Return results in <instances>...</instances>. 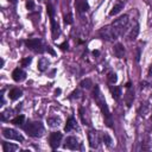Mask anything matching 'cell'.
Wrapping results in <instances>:
<instances>
[{
	"instance_id": "cell-1",
	"label": "cell",
	"mask_w": 152,
	"mask_h": 152,
	"mask_svg": "<svg viewBox=\"0 0 152 152\" xmlns=\"http://www.w3.org/2000/svg\"><path fill=\"white\" fill-rule=\"evenodd\" d=\"M93 97H94V100L96 101V103L99 104L101 112L103 113V115H104V118H106L107 126H108V127H112V119H110L109 109H108V106H107V103H106L104 97H103L102 94L100 93V88H99V86H95V87H94V90H93Z\"/></svg>"
},
{
	"instance_id": "cell-2",
	"label": "cell",
	"mask_w": 152,
	"mask_h": 152,
	"mask_svg": "<svg viewBox=\"0 0 152 152\" xmlns=\"http://www.w3.org/2000/svg\"><path fill=\"white\" fill-rule=\"evenodd\" d=\"M25 131L30 137H40L44 133V127L42 122L34 121V122H28L27 126L25 127Z\"/></svg>"
},
{
	"instance_id": "cell-3",
	"label": "cell",
	"mask_w": 152,
	"mask_h": 152,
	"mask_svg": "<svg viewBox=\"0 0 152 152\" xmlns=\"http://www.w3.org/2000/svg\"><path fill=\"white\" fill-rule=\"evenodd\" d=\"M127 25H128V15L127 14H124V15H121L120 18H118V19H115L113 21L112 28L116 33V36H120L124 32V30L126 28Z\"/></svg>"
},
{
	"instance_id": "cell-4",
	"label": "cell",
	"mask_w": 152,
	"mask_h": 152,
	"mask_svg": "<svg viewBox=\"0 0 152 152\" xmlns=\"http://www.w3.org/2000/svg\"><path fill=\"white\" fill-rule=\"evenodd\" d=\"M25 44H26V46H27L28 49H31V50H33V51H36V52H43V51H44V49H43V43H42V40H40L39 38H31V39H27V40L25 42Z\"/></svg>"
},
{
	"instance_id": "cell-5",
	"label": "cell",
	"mask_w": 152,
	"mask_h": 152,
	"mask_svg": "<svg viewBox=\"0 0 152 152\" xmlns=\"http://www.w3.org/2000/svg\"><path fill=\"white\" fill-rule=\"evenodd\" d=\"M2 135L7 139H12V140H17V141H23L24 140V137L18 133L15 129H12V128H4L2 129Z\"/></svg>"
},
{
	"instance_id": "cell-6",
	"label": "cell",
	"mask_w": 152,
	"mask_h": 152,
	"mask_svg": "<svg viewBox=\"0 0 152 152\" xmlns=\"http://www.w3.org/2000/svg\"><path fill=\"white\" fill-rule=\"evenodd\" d=\"M100 36L103 39H106V40H113V39H116L118 38V36L113 31L112 26H104V27H102L100 30Z\"/></svg>"
},
{
	"instance_id": "cell-7",
	"label": "cell",
	"mask_w": 152,
	"mask_h": 152,
	"mask_svg": "<svg viewBox=\"0 0 152 152\" xmlns=\"http://www.w3.org/2000/svg\"><path fill=\"white\" fill-rule=\"evenodd\" d=\"M61 140H62V133L61 132H53L50 134L49 142H50V146L52 148H57L61 144Z\"/></svg>"
},
{
	"instance_id": "cell-8",
	"label": "cell",
	"mask_w": 152,
	"mask_h": 152,
	"mask_svg": "<svg viewBox=\"0 0 152 152\" xmlns=\"http://www.w3.org/2000/svg\"><path fill=\"white\" fill-rule=\"evenodd\" d=\"M63 147L69 148V150H77L80 147V142L75 137H68L65 139V142H64Z\"/></svg>"
},
{
	"instance_id": "cell-9",
	"label": "cell",
	"mask_w": 152,
	"mask_h": 152,
	"mask_svg": "<svg viewBox=\"0 0 152 152\" xmlns=\"http://www.w3.org/2000/svg\"><path fill=\"white\" fill-rule=\"evenodd\" d=\"M88 141H89V145L91 148H96L97 145H99V135H97V132L94 131V129H90L88 132Z\"/></svg>"
},
{
	"instance_id": "cell-10",
	"label": "cell",
	"mask_w": 152,
	"mask_h": 152,
	"mask_svg": "<svg viewBox=\"0 0 152 152\" xmlns=\"http://www.w3.org/2000/svg\"><path fill=\"white\" fill-rule=\"evenodd\" d=\"M12 78H13L15 82H21V81H24V80L26 78V72H25L23 69L17 68V69H14L13 72H12Z\"/></svg>"
},
{
	"instance_id": "cell-11",
	"label": "cell",
	"mask_w": 152,
	"mask_h": 152,
	"mask_svg": "<svg viewBox=\"0 0 152 152\" xmlns=\"http://www.w3.org/2000/svg\"><path fill=\"white\" fill-rule=\"evenodd\" d=\"M124 6H125V2L122 1V0H119V1H116V4L113 6V8H112V11L109 12V15H115V14H118L122 8H124Z\"/></svg>"
},
{
	"instance_id": "cell-12",
	"label": "cell",
	"mask_w": 152,
	"mask_h": 152,
	"mask_svg": "<svg viewBox=\"0 0 152 152\" xmlns=\"http://www.w3.org/2000/svg\"><path fill=\"white\" fill-rule=\"evenodd\" d=\"M114 53H115V56L118 58H122L125 56V48H124V45L120 44V43H118L114 46Z\"/></svg>"
},
{
	"instance_id": "cell-13",
	"label": "cell",
	"mask_w": 152,
	"mask_h": 152,
	"mask_svg": "<svg viewBox=\"0 0 152 152\" xmlns=\"http://www.w3.org/2000/svg\"><path fill=\"white\" fill-rule=\"evenodd\" d=\"M21 95H23V91H21L19 88H13V89H11L10 93H8V97H10L11 100H18Z\"/></svg>"
},
{
	"instance_id": "cell-14",
	"label": "cell",
	"mask_w": 152,
	"mask_h": 152,
	"mask_svg": "<svg viewBox=\"0 0 152 152\" xmlns=\"http://www.w3.org/2000/svg\"><path fill=\"white\" fill-rule=\"evenodd\" d=\"M49 64H50L49 59L45 58V57H42V58L38 61V70H39V71H45V70L48 69Z\"/></svg>"
},
{
	"instance_id": "cell-15",
	"label": "cell",
	"mask_w": 152,
	"mask_h": 152,
	"mask_svg": "<svg viewBox=\"0 0 152 152\" xmlns=\"http://www.w3.org/2000/svg\"><path fill=\"white\" fill-rule=\"evenodd\" d=\"M76 7H77V10H78L80 12H87V11L89 10V5H88L87 1H84V0H77Z\"/></svg>"
},
{
	"instance_id": "cell-16",
	"label": "cell",
	"mask_w": 152,
	"mask_h": 152,
	"mask_svg": "<svg viewBox=\"0 0 152 152\" xmlns=\"http://www.w3.org/2000/svg\"><path fill=\"white\" fill-rule=\"evenodd\" d=\"M138 34H139V25L135 24V25L132 27V30L129 31V33H128V39H129V40H134V39L138 37Z\"/></svg>"
},
{
	"instance_id": "cell-17",
	"label": "cell",
	"mask_w": 152,
	"mask_h": 152,
	"mask_svg": "<svg viewBox=\"0 0 152 152\" xmlns=\"http://www.w3.org/2000/svg\"><path fill=\"white\" fill-rule=\"evenodd\" d=\"M109 89H110V93H112L113 99L118 101V100L121 97V89H120V87H115V86L113 87V86H112Z\"/></svg>"
},
{
	"instance_id": "cell-18",
	"label": "cell",
	"mask_w": 152,
	"mask_h": 152,
	"mask_svg": "<svg viewBox=\"0 0 152 152\" xmlns=\"http://www.w3.org/2000/svg\"><path fill=\"white\" fill-rule=\"evenodd\" d=\"M19 147L17 146V145H14V144H11V142H4L2 144V150H4V152H14V151H17Z\"/></svg>"
},
{
	"instance_id": "cell-19",
	"label": "cell",
	"mask_w": 152,
	"mask_h": 152,
	"mask_svg": "<svg viewBox=\"0 0 152 152\" xmlns=\"http://www.w3.org/2000/svg\"><path fill=\"white\" fill-rule=\"evenodd\" d=\"M75 126H76L75 119H74V118H69L68 121H66V125L64 126V131H65V132H70L72 128H75Z\"/></svg>"
},
{
	"instance_id": "cell-20",
	"label": "cell",
	"mask_w": 152,
	"mask_h": 152,
	"mask_svg": "<svg viewBox=\"0 0 152 152\" xmlns=\"http://www.w3.org/2000/svg\"><path fill=\"white\" fill-rule=\"evenodd\" d=\"M51 27H52V36L56 37L59 34V26L58 24L56 23V20L53 18H51Z\"/></svg>"
},
{
	"instance_id": "cell-21",
	"label": "cell",
	"mask_w": 152,
	"mask_h": 152,
	"mask_svg": "<svg viewBox=\"0 0 152 152\" xmlns=\"http://www.w3.org/2000/svg\"><path fill=\"white\" fill-rule=\"evenodd\" d=\"M48 124H49V126H51V127H57V126H59L61 120H59V118H57V116H51V118L48 119Z\"/></svg>"
},
{
	"instance_id": "cell-22",
	"label": "cell",
	"mask_w": 152,
	"mask_h": 152,
	"mask_svg": "<svg viewBox=\"0 0 152 152\" xmlns=\"http://www.w3.org/2000/svg\"><path fill=\"white\" fill-rule=\"evenodd\" d=\"M24 120H25L24 115H18L17 118H14V119L12 120V124H14V125H17V126H21V125L24 124Z\"/></svg>"
},
{
	"instance_id": "cell-23",
	"label": "cell",
	"mask_w": 152,
	"mask_h": 152,
	"mask_svg": "<svg viewBox=\"0 0 152 152\" xmlns=\"http://www.w3.org/2000/svg\"><path fill=\"white\" fill-rule=\"evenodd\" d=\"M80 86H81L82 88L90 89V88H91V86H93V83H91V81H90L89 78H86V80H83V81L80 83Z\"/></svg>"
},
{
	"instance_id": "cell-24",
	"label": "cell",
	"mask_w": 152,
	"mask_h": 152,
	"mask_svg": "<svg viewBox=\"0 0 152 152\" xmlns=\"http://www.w3.org/2000/svg\"><path fill=\"white\" fill-rule=\"evenodd\" d=\"M107 77H108V81H109L110 83H115V82L118 81V76H116L115 72H112V71L108 72V76H107Z\"/></svg>"
},
{
	"instance_id": "cell-25",
	"label": "cell",
	"mask_w": 152,
	"mask_h": 152,
	"mask_svg": "<svg viewBox=\"0 0 152 152\" xmlns=\"http://www.w3.org/2000/svg\"><path fill=\"white\" fill-rule=\"evenodd\" d=\"M102 139H103V142H104L107 146H110V145H112V138H110L108 134L104 133V134L102 135Z\"/></svg>"
},
{
	"instance_id": "cell-26",
	"label": "cell",
	"mask_w": 152,
	"mask_h": 152,
	"mask_svg": "<svg viewBox=\"0 0 152 152\" xmlns=\"http://www.w3.org/2000/svg\"><path fill=\"white\" fill-rule=\"evenodd\" d=\"M46 11H48V13H49V15H50V18H53V14H55V10H53V7H52V5H46Z\"/></svg>"
},
{
	"instance_id": "cell-27",
	"label": "cell",
	"mask_w": 152,
	"mask_h": 152,
	"mask_svg": "<svg viewBox=\"0 0 152 152\" xmlns=\"http://www.w3.org/2000/svg\"><path fill=\"white\" fill-rule=\"evenodd\" d=\"M31 61H32L31 57H25L24 59H21V65H23V66H27V65L31 63Z\"/></svg>"
},
{
	"instance_id": "cell-28",
	"label": "cell",
	"mask_w": 152,
	"mask_h": 152,
	"mask_svg": "<svg viewBox=\"0 0 152 152\" xmlns=\"http://www.w3.org/2000/svg\"><path fill=\"white\" fill-rule=\"evenodd\" d=\"M26 8H27L28 11H32V10L34 8V2H33V0H27V1H26Z\"/></svg>"
},
{
	"instance_id": "cell-29",
	"label": "cell",
	"mask_w": 152,
	"mask_h": 152,
	"mask_svg": "<svg viewBox=\"0 0 152 152\" xmlns=\"http://www.w3.org/2000/svg\"><path fill=\"white\" fill-rule=\"evenodd\" d=\"M64 21H65L66 24H71V23H72V15H71L70 13H68V14L64 17Z\"/></svg>"
},
{
	"instance_id": "cell-30",
	"label": "cell",
	"mask_w": 152,
	"mask_h": 152,
	"mask_svg": "<svg viewBox=\"0 0 152 152\" xmlns=\"http://www.w3.org/2000/svg\"><path fill=\"white\" fill-rule=\"evenodd\" d=\"M135 61H137V62H139V61H140V49H139V48L137 49V56H135Z\"/></svg>"
},
{
	"instance_id": "cell-31",
	"label": "cell",
	"mask_w": 152,
	"mask_h": 152,
	"mask_svg": "<svg viewBox=\"0 0 152 152\" xmlns=\"http://www.w3.org/2000/svg\"><path fill=\"white\" fill-rule=\"evenodd\" d=\"M59 48H61L62 50H66V49H68V43H63V44H61Z\"/></svg>"
},
{
	"instance_id": "cell-32",
	"label": "cell",
	"mask_w": 152,
	"mask_h": 152,
	"mask_svg": "<svg viewBox=\"0 0 152 152\" xmlns=\"http://www.w3.org/2000/svg\"><path fill=\"white\" fill-rule=\"evenodd\" d=\"M78 96H80V91L78 90H76V91H74L71 94V97H78Z\"/></svg>"
},
{
	"instance_id": "cell-33",
	"label": "cell",
	"mask_w": 152,
	"mask_h": 152,
	"mask_svg": "<svg viewBox=\"0 0 152 152\" xmlns=\"http://www.w3.org/2000/svg\"><path fill=\"white\" fill-rule=\"evenodd\" d=\"M127 95H128L129 97H133V95H132V93H131V91H128V94H127ZM127 106H131V100H128V101H127Z\"/></svg>"
},
{
	"instance_id": "cell-34",
	"label": "cell",
	"mask_w": 152,
	"mask_h": 152,
	"mask_svg": "<svg viewBox=\"0 0 152 152\" xmlns=\"http://www.w3.org/2000/svg\"><path fill=\"white\" fill-rule=\"evenodd\" d=\"M46 50H48V51H49V52H50L51 55H55V51H53V50L51 49V46H48V49H46Z\"/></svg>"
},
{
	"instance_id": "cell-35",
	"label": "cell",
	"mask_w": 152,
	"mask_h": 152,
	"mask_svg": "<svg viewBox=\"0 0 152 152\" xmlns=\"http://www.w3.org/2000/svg\"><path fill=\"white\" fill-rule=\"evenodd\" d=\"M93 55H94V56H99V55H100V52H99L97 50H94V51H93Z\"/></svg>"
},
{
	"instance_id": "cell-36",
	"label": "cell",
	"mask_w": 152,
	"mask_h": 152,
	"mask_svg": "<svg viewBox=\"0 0 152 152\" xmlns=\"http://www.w3.org/2000/svg\"><path fill=\"white\" fill-rule=\"evenodd\" d=\"M55 94H56V95H59V94H61V89H56Z\"/></svg>"
},
{
	"instance_id": "cell-37",
	"label": "cell",
	"mask_w": 152,
	"mask_h": 152,
	"mask_svg": "<svg viewBox=\"0 0 152 152\" xmlns=\"http://www.w3.org/2000/svg\"><path fill=\"white\" fill-rule=\"evenodd\" d=\"M126 87H127V88H129V87H131V82H128V83L126 84Z\"/></svg>"
},
{
	"instance_id": "cell-38",
	"label": "cell",
	"mask_w": 152,
	"mask_h": 152,
	"mask_svg": "<svg viewBox=\"0 0 152 152\" xmlns=\"http://www.w3.org/2000/svg\"><path fill=\"white\" fill-rule=\"evenodd\" d=\"M8 1H10V2H13V4H14V2H17V0H8Z\"/></svg>"
}]
</instances>
